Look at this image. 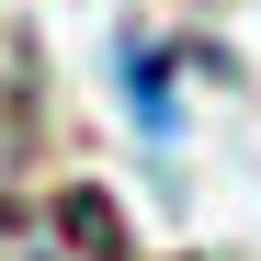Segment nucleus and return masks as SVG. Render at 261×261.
Returning a JSON list of instances; mask_svg holds the SVG:
<instances>
[{
    "mask_svg": "<svg viewBox=\"0 0 261 261\" xmlns=\"http://www.w3.org/2000/svg\"><path fill=\"white\" fill-rule=\"evenodd\" d=\"M0 261H125V216H114L102 193L0 204Z\"/></svg>",
    "mask_w": 261,
    "mask_h": 261,
    "instance_id": "nucleus-1",
    "label": "nucleus"
}]
</instances>
